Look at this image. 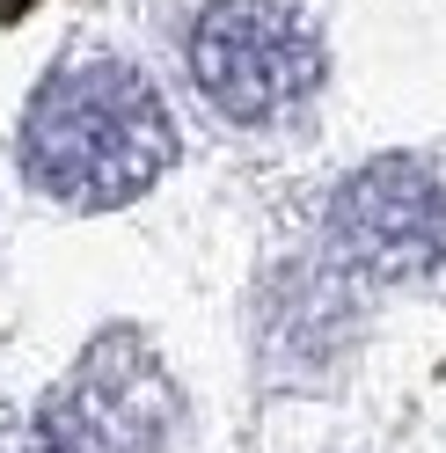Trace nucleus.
I'll return each instance as SVG.
<instances>
[{
    "instance_id": "2",
    "label": "nucleus",
    "mask_w": 446,
    "mask_h": 453,
    "mask_svg": "<svg viewBox=\"0 0 446 453\" xmlns=\"http://www.w3.org/2000/svg\"><path fill=\"white\" fill-rule=\"evenodd\" d=\"M190 73L235 125H271L315 96L322 44L286 0H212L190 30Z\"/></svg>"
},
{
    "instance_id": "4",
    "label": "nucleus",
    "mask_w": 446,
    "mask_h": 453,
    "mask_svg": "<svg viewBox=\"0 0 446 453\" xmlns=\"http://www.w3.org/2000/svg\"><path fill=\"white\" fill-rule=\"evenodd\" d=\"M329 242L366 278H417L446 264V168L381 154L329 197Z\"/></svg>"
},
{
    "instance_id": "3",
    "label": "nucleus",
    "mask_w": 446,
    "mask_h": 453,
    "mask_svg": "<svg viewBox=\"0 0 446 453\" xmlns=\"http://www.w3.org/2000/svg\"><path fill=\"white\" fill-rule=\"evenodd\" d=\"M176 432V388L132 329L96 336L37 417V453H154Z\"/></svg>"
},
{
    "instance_id": "1",
    "label": "nucleus",
    "mask_w": 446,
    "mask_h": 453,
    "mask_svg": "<svg viewBox=\"0 0 446 453\" xmlns=\"http://www.w3.org/2000/svg\"><path fill=\"white\" fill-rule=\"evenodd\" d=\"M176 161V125L154 81L125 59H73L22 118V168L44 197L81 212L125 205Z\"/></svg>"
}]
</instances>
